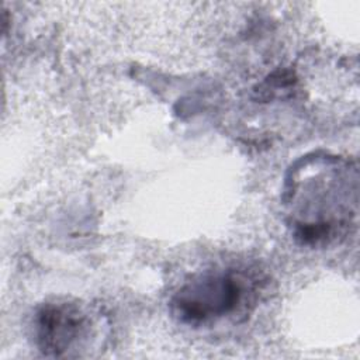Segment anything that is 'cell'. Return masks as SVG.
<instances>
[{"mask_svg":"<svg viewBox=\"0 0 360 360\" xmlns=\"http://www.w3.org/2000/svg\"><path fill=\"white\" fill-rule=\"evenodd\" d=\"M255 287L236 270H214L186 283L172 300L174 316L187 325H207L240 312Z\"/></svg>","mask_w":360,"mask_h":360,"instance_id":"obj_1","label":"cell"},{"mask_svg":"<svg viewBox=\"0 0 360 360\" xmlns=\"http://www.w3.org/2000/svg\"><path fill=\"white\" fill-rule=\"evenodd\" d=\"M34 335L37 346L46 356H79L93 335V319L77 302H48L37 311Z\"/></svg>","mask_w":360,"mask_h":360,"instance_id":"obj_2","label":"cell"}]
</instances>
